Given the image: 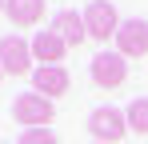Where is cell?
<instances>
[{"mask_svg":"<svg viewBox=\"0 0 148 144\" xmlns=\"http://www.w3.org/2000/svg\"><path fill=\"white\" fill-rule=\"evenodd\" d=\"M12 120L24 128H48V120H56V104L40 92H20L12 100Z\"/></svg>","mask_w":148,"mask_h":144,"instance_id":"obj_1","label":"cell"},{"mask_svg":"<svg viewBox=\"0 0 148 144\" xmlns=\"http://www.w3.org/2000/svg\"><path fill=\"white\" fill-rule=\"evenodd\" d=\"M84 28L92 40H116V28H120V12L112 8V0H92L84 8Z\"/></svg>","mask_w":148,"mask_h":144,"instance_id":"obj_2","label":"cell"},{"mask_svg":"<svg viewBox=\"0 0 148 144\" xmlns=\"http://www.w3.org/2000/svg\"><path fill=\"white\" fill-rule=\"evenodd\" d=\"M52 32L64 40V44H84L88 40V28H84V12H60L56 16V24H52Z\"/></svg>","mask_w":148,"mask_h":144,"instance_id":"obj_10","label":"cell"},{"mask_svg":"<svg viewBox=\"0 0 148 144\" xmlns=\"http://www.w3.org/2000/svg\"><path fill=\"white\" fill-rule=\"evenodd\" d=\"M124 116H128V128L136 136H148V100H132Z\"/></svg>","mask_w":148,"mask_h":144,"instance_id":"obj_11","label":"cell"},{"mask_svg":"<svg viewBox=\"0 0 148 144\" xmlns=\"http://www.w3.org/2000/svg\"><path fill=\"white\" fill-rule=\"evenodd\" d=\"M116 52L128 56H148V24L144 20H120L116 28Z\"/></svg>","mask_w":148,"mask_h":144,"instance_id":"obj_6","label":"cell"},{"mask_svg":"<svg viewBox=\"0 0 148 144\" xmlns=\"http://www.w3.org/2000/svg\"><path fill=\"white\" fill-rule=\"evenodd\" d=\"M20 144H60V140L52 136V128H24Z\"/></svg>","mask_w":148,"mask_h":144,"instance_id":"obj_12","label":"cell"},{"mask_svg":"<svg viewBox=\"0 0 148 144\" xmlns=\"http://www.w3.org/2000/svg\"><path fill=\"white\" fill-rule=\"evenodd\" d=\"M68 84H72V76H68L64 64H40V68L32 72V88H36L40 96H48V100L64 96V92H68Z\"/></svg>","mask_w":148,"mask_h":144,"instance_id":"obj_7","label":"cell"},{"mask_svg":"<svg viewBox=\"0 0 148 144\" xmlns=\"http://www.w3.org/2000/svg\"><path fill=\"white\" fill-rule=\"evenodd\" d=\"M4 12H8V20L16 28H32V24L44 20V0H8Z\"/></svg>","mask_w":148,"mask_h":144,"instance_id":"obj_9","label":"cell"},{"mask_svg":"<svg viewBox=\"0 0 148 144\" xmlns=\"http://www.w3.org/2000/svg\"><path fill=\"white\" fill-rule=\"evenodd\" d=\"M0 68L8 76H28L32 72V44L20 36H4L0 40Z\"/></svg>","mask_w":148,"mask_h":144,"instance_id":"obj_3","label":"cell"},{"mask_svg":"<svg viewBox=\"0 0 148 144\" xmlns=\"http://www.w3.org/2000/svg\"><path fill=\"white\" fill-rule=\"evenodd\" d=\"M0 76H4V68H0Z\"/></svg>","mask_w":148,"mask_h":144,"instance_id":"obj_14","label":"cell"},{"mask_svg":"<svg viewBox=\"0 0 148 144\" xmlns=\"http://www.w3.org/2000/svg\"><path fill=\"white\" fill-rule=\"evenodd\" d=\"M92 80H96L100 88H120L124 76H128V60H124L120 52H100V56H92Z\"/></svg>","mask_w":148,"mask_h":144,"instance_id":"obj_4","label":"cell"},{"mask_svg":"<svg viewBox=\"0 0 148 144\" xmlns=\"http://www.w3.org/2000/svg\"><path fill=\"white\" fill-rule=\"evenodd\" d=\"M4 4H8V0H0V16H4Z\"/></svg>","mask_w":148,"mask_h":144,"instance_id":"obj_13","label":"cell"},{"mask_svg":"<svg viewBox=\"0 0 148 144\" xmlns=\"http://www.w3.org/2000/svg\"><path fill=\"white\" fill-rule=\"evenodd\" d=\"M28 44H32V60H40V64H60V60H64V52H68V44H64L52 28H40Z\"/></svg>","mask_w":148,"mask_h":144,"instance_id":"obj_8","label":"cell"},{"mask_svg":"<svg viewBox=\"0 0 148 144\" xmlns=\"http://www.w3.org/2000/svg\"><path fill=\"white\" fill-rule=\"evenodd\" d=\"M88 128H92V136L104 144H120L124 132H128V116L116 112V108H96L92 120H88Z\"/></svg>","mask_w":148,"mask_h":144,"instance_id":"obj_5","label":"cell"}]
</instances>
